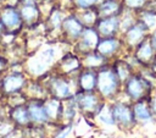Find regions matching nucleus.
<instances>
[{
  "label": "nucleus",
  "mask_w": 156,
  "mask_h": 138,
  "mask_svg": "<svg viewBox=\"0 0 156 138\" xmlns=\"http://www.w3.org/2000/svg\"><path fill=\"white\" fill-rule=\"evenodd\" d=\"M121 79L112 66L104 65L96 70V89L104 96H112L121 87Z\"/></svg>",
  "instance_id": "1"
},
{
  "label": "nucleus",
  "mask_w": 156,
  "mask_h": 138,
  "mask_svg": "<svg viewBox=\"0 0 156 138\" xmlns=\"http://www.w3.org/2000/svg\"><path fill=\"white\" fill-rule=\"evenodd\" d=\"M0 20L4 24L5 31L9 32H17L22 28L23 20L20 12V9L16 5H10V4H5L4 6H1L0 9Z\"/></svg>",
  "instance_id": "2"
},
{
  "label": "nucleus",
  "mask_w": 156,
  "mask_h": 138,
  "mask_svg": "<svg viewBox=\"0 0 156 138\" xmlns=\"http://www.w3.org/2000/svg\"><path fill=\"white\" fill-rule=\"evenodd\" d=\"M124 89H126V93L132 99L140 100L150 92V83L143 76L132 74L124 82Z\"/></svg>",
  "instance_id": "3"
},
{
  "label": "nucleus",
  "mask_w": 156,
  "mask_h": 138,
  "mask_svg": "<svg viewBox=\"0 0 156 138\" xmlns=\"http://www.w3.org/2000/svg\"><path fill=\"white\" fill-rule=\"evenodd\" d=\"M55 57H56V50H55V48H52V46L45 48L35 57L30 59V61L28 64V67H29V70H30L32 73H34V74H41V73H44L46 71V68L50 65L54 64Z\"/></svg>",
  "instance_id": "4"
},
{
  "label": "nucleus",
  "mask_w": 156,
  "mask_h": 138,
  "mask_svg": "<svg viewBox=\"0 0 156 138\" xmlns=\"http://www.w3.org/2000/svg\"><path fill=\"white\" fill-rule=\"evenodd\" d=\"M84 28H85V26L80 21L78 13H69V15L65 16V18L62 21L61 32L63 33L66 39L76 43L79 39L80 34L83 33Z\"/></svg>",
  "instance_id": "5"
},
{
  "label": "nucleus",
  "mask_w": 156,
  "mask_h": 138,
  "mask_svg": "<svg viewBox=\"0 0 156 138\" xmlns=\"http://www.w3.org/2000/svg\"><path fill=\"white\" fill-rule=\"evenodd\" d=\"M100 35L95 27H85L79 39L76 42V50L80 55H85L96 49V45L100 40Z\"/></svg>",
  "instance_id": "6"
},
{
  "label": "nucleus",
  "mask_w": 156,
  "mask_h": 138,
  "mask_svg": "<svg viewBox=\"0 0 156 138\" xmlns=\"http://www.w3.org/2000/svg\"><path fill=\"white\" fill-rule=\"evenodd\" d=\"M149 29L144 26L143 22H140L139 20H136L128 29H126L123 33V43L126 45H128L129 48L134 49L138 44H140L144 39L147 38L149 34Z\"/></svg>",
  "instance_id": "7"
},
{
  "label": "nucleus",
  "mask_w": 156,
  "mask_h": 138,
  "mask_svg": "<svg viewBox=\"0 0 156 138\" xmlns=\"http://www.w3.org/2000/svg\"><path fill=\"white\" fill-rule=\"evenodd\" d=\"M101 38L104 37H116L121 33V16L99 17L94 24Z\"/></svg>",
  "instance_id": "8"
},
{
  "label": "nucleus",
  "mask_w": 156,
  "mask_h": 138,
  "mask_svg": "<svg viewBox=\"0 0 156 138\" xmlns=\"http://www.w3.org/2000/svg\"><path fill=\"white\" fill-rule=\"evenodd\" d=\"M122 44H123V42L121 40V38L118 35H116V37H104V38H100L95 51L99 53L100 55H102L104 57L110 59L116 53H118Z\"/></svg>",
  "instance_id": "9"
},
{
  "label": "nucleus",
  "mask_w": 156,
  "mask_h": 138,
  "mask_svg": "<svg viewBox=\"0 0 156 138\" xmlns=\"http://www.w3.org/2000/svg\"><path fill=\"white\" fill-rule=\"evenodd\" d=\"M26 84V77L22 72H12L5 76L1 81V89L5 94H15Z\"/></svg>",
  "instance_id": "10"
},
{
  "label": "nucleus",
  "mask_w": 156,
  "mask_h": 138,
  "mask_svg": "<svg viewBox=\"0 0 156 138\" xmlns=\"http://www.w3.org/2000/svg\"><path fill=\"white\" fill-rule=\"evenodd\" d=\"M155 57H156V51L154 50V48L149 40V37L134 48V59L140 65L147 66L154 61Z\"/></svg>",
  "instance_id": "11"
},
{
  "label": "nucleus",
  "mask_w": 156,
  "mask_h": 138,
  "mask_svg": "<svg viewBox=\"0 0 156 138\" xmlns=\"http://www.w3.org/2000/svg\"><path fill=\"white\" fill-rule=\"evenodd\" d=\"M99 17H110V16H121L124 11L121 0H100L95 7Z\"/></svg>",
  "instance_id": "12"
},
{
  "label": "nucleus",
  "mask_w": 156,
  "mask_h": 138,
  "mask_svg": "<svg viewBox=\"0 0 156 138\" xmlns=\"http://www.w3.org/2000/svg\"><path fill=\"white\" fill-rule=\"evenodd\" d=\"M20 12L24 24L35 26L41 17V9L38 4H20Z\"/></svg>",
  "instance_id": "13"
},
{
  "label": "nucleus",
  "mask_w": 156,
  "mask_h": 138,
  "mask_svg": "<svg viewBox=\"0 0 156 138\" xmlns=\"http://www.w3.org/2000/svg\"><path fill=\"white\" fill-rule=\"evenodd\" d=\"M58 67L66 74L76 73L78 71H80L82 67H83L82 59L79 57L78 54L67 53L63 56H61V59L58 60Z\"/></svg>",
  "instance_id": "14"
},
{
  "label": "nucleus",
  "mask_w": 156,
  "mask_h": 138,
  "mask_svg": "<svg viewBox=\"0 0 156 138\" xmlns=\"http://www.w3.org/2000/svg\"><path fill=\"white\" fill-rule=\"evenodd\" d=\"M77 84L80 92H93L96 89V70L84 68L77 76Z\"/></svg>",
  "instance_id": "15"
},
{
  "label": "nucleus",
  "mask_w": 156,
  "mask_h": 138,
  "mask_svg": "<svg viewBox=\"0 0 156 138\" xmlns=\"http://www.w3.org/2000/svg\"><path fill=\"white\" fill-rule=\"evenodd\" d=\"M52 93L58 99H65L71 95V83L65 77H55L50 82Z\"/></svg>",
  "instance_id": "16"
},
{
  "label": "nucleus",
  "mask_w": 156,
  "mask_h": 138,
  "mask_svg": "<svg viewBox=\"0 0 156 138\" xmlns=\"http://www.w3.org/2000/svg\"><path fill=\"white\" fill-rule=\"evenodd\" d=\"M106 62H107V59L100 55L99 53H96L95 50L83 55V59H82L83 66L87 68H91V70H98L102 67L104 65H106Z\"/></svg>",
  "instance_id": "17"
},
{
  "label": "nucleus",
  "mask_w": 156,
  "mask_h": 138,
  "mask_svg": "<svg viewBox=\"0 0 156 138\" xmlns=\"http://www.w3.org/2000/svg\"><path fill=\"white\" fill-rule=\"evenodd\" d=\"M113 118L123 125H128L133 122V114L124 104H116L112 109Z\"/></svg>",
  "instance_id": "18"
},
{
  "label": "nucleus",
  "mask_w": 156,
  "mask_h": 138,
  "mask_svg": "<svg viewBox=\"0 0 156 138\" xmlns=\"http://www.w3.org/2000/svg\"><path fill=\"white\" fill-rule=\"evenodd\" d=\"M77 104L82 109H84L87 111H90V110L96 107L98 98L91 92H80L79 94H77Z\"/></svg>",
  "instance_id": "19"
},
{
  "label": "nucleus",
  "mask_w": 156,
  "mask_h": 138,
  "mask_svg": "<svg viewBox=\"0 0 156 138\" xmlns=\"http://www.w3.org/2000/svg\"><path fill=\"white\" fill-rule=\"evenodd\" d=\"M136 17L140 22L144 23V26L151 32L156 29V10H151L149 7H145L140 12L136 13Z\"/></svg>",
  "instance_id": "20"
},
{
  "label": "nucleus",
  "mask_w": 156,
  "mask_h": 138,
  "mask_svg": "<svg viewBox=\"0 0 156 138\" xmlns=\"http://www.w3.org/2000/svg\"><path fill=\"white\" fill-rule=\"evenodd\" d=\"M117 73V76L119 77L121 82L124 83L132 74H133V70H132V66L129 65V62H127L126 60H116L113 66H112Z\"/></svg>",
  "instance_id": "21"
},
{
  "label": "nucleus",
  "mask_w": 156,
  "mask_h": 138,
  "mask_svg": "<svg viewBox=\"0 0 156 138\" xmlns=\"http://www.w3.org/2000/svg\"><path fill=\"white\" fill-rule=\"evenodd\" d=\"M28 112L29 117L37 122H44L49 120V115L45 110V106L38 103H33L28 106Z\"/></svg>",
  "instance_id": "22"
},
{
  "label": "nucleus",
  "mask_w": 156,
  "mask_h": 138,
  "mask_svg": "<svg viewBox=\"0 0 156 138\" xmlns=\"http://www.w3.org/2000/svg\"><path fill=\"white\" fill-rule=\"evenodd\" d=\"M65 18V15L62 13L60 7H52L48 16V23L51 27V29H58L61 31L62 21Z\"/></svg>",
  "instance_id": "23"
},
{
  "label": "nucleus",
  "mask_w": 156,
  "mask_h": 138,
  "mask_svg": "<svg viewBox=\"0 0 156 138\" xmlns=\"http://www.w3.org/2000/svg\"><path fill=\"white\" fill-rule=\"evenodd\" d=\"M78 16H79L80 21L83 22V24H84L85 27H94V24H95L96 20L99 18L98 12H96V10H95V9L82 10V11H79Z\"/></svg>",
  "instance_id": "24"
},
{
  "label": "nucleus",
  "mask_w": 156,
  "mask_h": 138,
  "mask_svg": "<svg viewBox=\"0 0 156 138\" xmlns=\"http://www.w3.org/2000/svg\"><path fill=\"white\" fill-rule=\"evenodd\" d=\"M121 1L124 10L132 11L134 13H138L141 10H144L150 2V0H121Z\"/></svg>",
  "instance_id": "25"
},
{
  "label": "nucleus",
  "mask_w": 156,
  "mask_h": 138,
  "mask_svg": "<svg viewBox=\"0 0 156 138\" xmlns=\"http://www.w3.org/2000/svg\"><path fill=\"white\" fill-rule=\"evenodd\" d=\"M12 117L13 120L20 123V125H24L29 121V112H28V109H24L23 106H16L12 111Z\"/></svg>",
  "instance_id": "26"
},
{
  "label": "nucleus",
  "mask_w": 156,
  "mask_h": 138,
  "mask_svg": "<svg viewBox=\"0 0 156 138\" xmlns=\"http://www.w3.org/2000/svg\"><path fill=\"white\" fill-rule=\"evenodd\" d=\"M73 6L78 10H88V9H95L96 5L100 2V0H71Z\"/></svg>",
  "instance_id": "27"
},
{
  "label": "nucleus",
  "mask_w": 156,
  "mask_h": 138,
  "mask_svg": "<svg viewBox=\"0 0 156 138\" xmlns=\"http://www.w3.org/2000/svg\"><path fill=\"white\" fill-rule=\"evenodd\" d=\"M134 115L139 120H150V117H151V115L149 112V109H147V106L144 103L135 104V106H134Z\"/></svg>",
  "instance_id": "28"
},
{
  "label": "nucleus",
  "mask_w": 156,
  "mask_h": 138,
  "mask_svg": "<svg viewBox=\"0 0 156 138\" xmlns=\"http://www.w3.org/2000/svg\"><path fill=\"white\" fill-rule=\"evenodd\" d=\"M44 106H45V110H46L49 117L56 116V115L58 114V111H60V107H61V106H60V101L56 100V99H52V100L48 101L46 105H44Z\"/></svg>",
  "instance_id": "29"
},
{
  "label": "nucleus",
  "mask_w": 156,
  "mask_h": 138,
  "mask_svg": "<svg viewBox=\"0 0 156 138\" xmlns=\"http://www.w3.org/2000/svg\"><path fill=\"white\" fill-rule=\"evenodd\" d=\"M99 117H100V120H101L102 122L108 123V125H113V122H115V118H113L112 112H110L107 109H105L104 111H101L100 115H99Z\"/></svg>",
  "instance_id": "30"
},
{
  "label": "nucleus",
  "mask_w": 156,
  "mask_h": 138,
  "mask_svg": "<svg viewBox=\"0 0 156 138\" xmlns=\"http://www.w3.org/2000/svg\"><path fill=\"white\" fill-rule=\"evenodd\" d=\"M149 40H150V43H151L154 50L156 51V29L151 31V33H150V35H149Z\"/></svg>",
  "instance_id": "31"
},
{
  "label": "nucleus",
  "mask_w": 156,
  "mask_h": 138,
  "mask_svg": "<svg viewBox=\"0 0 156 138\" xmlns=\"http://www.w3.org/2000/svg\"><path fill=\"white\" fill-rule=\"evenodd\" d=\"M6 65H7V60H6V57L2 56V55H0V72L4 71V70L6 68Z\"/></svg>",
  "instance_id": "32"
},
{
  "label": "nucleus",
  "mask_w": 156,
  "mask_h": 138,
  "mask_svg": "<svg viewBox=\"0 0 156 138\" xmlns=\"http://www.w3.org/2000/svg\"><path fill=\"white\" fill-rule=\"evenodd\" d=\"M69 131H71L69 128H67V129H65V131H63V132H62V133H61L60 136H57L56 138H66V137H67V134L69 133Z\"/></svg>",
  "instance_id": "33"
},
{
  "label": "nucleus",
  "mask_w": 156,
  "mask_h": 138,
  "mask_svg": "<svg viewBox=\"0 0 156 138\" xmlns=\"http://www.w3.org/2000/svg\"><path fill=\"white\" fill-rule=\"evenodd\" d=\"M4 31H5V28H4V24H2V22H1V20H0V35L4 33Z\"/></svg>",
  "instance_id": "34"
},
{
  "label": "nucleus",
  "mask_w": 156,
  "mask_h": 138,
  "mask_svg": "<svg viewBox=\"0 0 156 138\" xmlns=\"http://www.w3.org/2000/svg\"><path fill=\"white\" fill-rule=\"evenodd\" d=\"M154 109H155V111H156V99L154 100Z\"/></svg>",
  "instance_id": "35"
},
{
  "label": "nucleus",
  "mask_w": 156,
  "mask_h": 138,
  "mask_svg": "<svg viewBox=\"0 0 156 138\" xmlns=\"http://www.w3.org/2000/svg\"><path fill=\"white\" fill-rule=\"evenodd\" d=\"M0 1H6V0H0Z\"/></svg>",
  "instance_id": "36"
}]
</instances>
